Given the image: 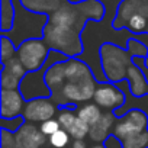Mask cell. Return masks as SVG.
Wrapping results in <instances>:
<instances>
[{"mask_svg": "<svg viewBox=\"0 0 148 148\" xmlns=\"http://www.w3.org/2000/svg\"><path fill=\"white\" fill-rule=\"evenodd\" d=\"M106 16V8L102 0H67L48 16L44 28V41L57 52L68 58L84 54L83 32L89 22L99 23Z\"/></svg>", "mask_w": 148, "mask_h": 148, "instance_id": "obj_1", "label": "cell"}, {"mask_svg": "<svg viewBox=\"0 0 148 148\" xmlns=\"http://www.w3.org/2000/svg\"><path fill=\"white\" fill-rule=\"evenodd\" d=\"M45 83L51 90V100L62 108L92 102L99 82L86 61L73 57L54 64L47 73Z\"/></svg>", "mask_w": 148, "mask_h": 148, "instance_id": "obj_2", "label": "cell"}, {"mask_svg": "<svg viewBox=\"0 0 148 148\" xmlns=\"http://www.w3.org/2000/svg\"><path fill=\"white\" fill-rule=\"evenodd\" d=\"M113 136L122 148H148V116L141 109H131L116 118Z\"/></svg>", "mask_w": 148, "mask_h": 148, "instance_id": "obj_3", "label": "cell"}, {"mask_svg": "<svg viewBox=\"0 0 148 148\" xmlns=\"http://www.w3.org/2000/svg\"><path fill=\"white\" fill-rule=\"evenodd\" d=\"M113 31H128L134 36L145 35L148 28V0H121L112 19Z\"/></svg>", "mask_w": 148, "mask_h": 148, "instance_id": "obj_4", "label": "cell"}, {"mask_svg": "<svg viewBox=\"0 0 148 148\" xmlns=\"http://www.w3.org/2000/svg\"><path fill=\"white\" fill-rule=\"evenodd\" d=\"M99 57L103 74L108 82L119 84L126 80L128 71L134 65V55L128 48L106 41L99 47Z\"/></svg>", "mask_w": 148, "mask_h": 148, "instance_id": "obj_5", "label": "cell"}, {"mask_svg": "<svg viewBox=\"0 0 148 148\" xmlns=\"http://www.w3.org/2000/svg\"><path fill=\"white\" fill-rule=\"evenodd\" d=\"M67 58L68 57H65L61 52L51 51V54L48 57V61L44 64L42 68H39L38 71L26 73V76L23 77V80L21 83V87H19V92L22 93V96L25 97L26 102L32 100V99H38V97H51V90L45 83V76H47L48 70L54 64L65 61Z\"/></svg>", "mask_w": 148, "mask_h": 148, "instance_id": "obj_6", "label": "cell"}, {"mask_svg": "<svg viewBox=\"0 0 148 148\" xmlns=\"http://www.w3.org/2000/svg\"><path fill=\"white\" fill-rule=\"evenodd\" d=\"M48 138L41 132L39 125L25 122L18 132H8L2 129V148H42Z\"/></svg>", "mask_w": 148, "mask_h": 148, "instance_id": "obj_7", "label": "cell"}, {"mask_svg": "<svg viewBox=\"0 0 148 148\" xmlns=\"http://www.w3.org/2000/svg\"><path fill=\"white\" fill-rule=\"evenodd\" d=\"M51 48L47 45V42L41 38H34L23 41L16 51L18 60L22 62L25 70L28 73L31 71H38L39 68L44 67V64L48 61V57L51 54Z\"/></svg>", "mask_w": 148, "mask_h": 148, "instance_id": "obj_8", "label": "cell"}, {"mask_svg": "<svg viewBox=\"0 0 148 148\" xmlns=\"http://www.w3.org/2000/svg\"><path fill=\"white\" fill-rule=\"evenodd\" d=\"M93 102L99 108H102L103 112H116L125 105L126 95L115 83L99 82L95 92Z\"/></svg>", "mask_w": 148, "mask_h": 148, "instance_id": "obj_9", "label": "cell"}, {"mask_svg": "<svg viewBox=\"0 0 148 148\" xmlns=\"http://www.w3.org/2000/svg\"><path fill=\"white\" fill-rule=\"evenodd\" d=\"M57 119L61 128L70 134L71 139H86L90 134V126L83 119H80L77 115V106L74 105L60 108Z\"/></svg>", "mask_w": 148, "mask_h": 148, "instance_id": "obj_10", "label": "cell"}, {"mask_svg": "<svg viewBox=\"0 0 148 148\" xmlns=\"http://www.w3.org/2000/svg\"><path fill=\"white\" fill-rule=\"evenodd\" d=\"M58 109L60 108L51 100V97H38L26 102L22 116L26 122L41 125L52 118H57Z\"/></svg>", "mask_w": 148, "mask_h": 148, "instance_id": "obj_11", "label": "cell"}, {"mask_svg": "<svg viewBox=\"0 0 148 148\" xmlns=\"http://www.w3.org/2000/svg\"><path fill=\"white\" fill-rule=\"evenodd\" d=\"M26 70L18 57L2 62V73H0V87L8 90H19L23 77L26 76Z\"/></svg>", "mask_w": 148, "mask_h": 148, "instance_id": "obj_12", "label": "cell"}, {"mask_svg": "<svg viewBox=\"0 0 148 148\" xmlns=\"http://www.w3.org/2000/svg\"><path fill=\"white\" fill-rule=\"evenodd\" d=\"M26 100L19 90H0V118L13 119L22 116Z\"/></svg>", "mask_w": 148, "mask_h": 148, "instance_id": "obj_13", "label": "cell"}, {"mask_svg": "<svg viewBox=\"0 0 148 148\" xmlns=\"http://www.w3.org/2000/svg\"><path fill=\"white\" fill-rule=\"evenodd\" d=\"M116 123V115L113 112H105L103 116L99 119L97 123L90 126V134L89 138L92 139L93 144H105L108 138L113 135Z\"/></svg>", "mask_w": 148, "mask_h": 148, "instance_id": "obj_14", "label": "cell"}, {"mask_svg": "<svg viewBox=\"0 0 148 148\" xmlns=\"http://www.w3.org/2000/svg\"><path fill=\"white\" fill-rule=\"evenodd\" d=\"M118 86H119L121 90H123V93L126 95V102H125V105H123L119 110L113 112V113L116 115V118L122 116L125 112H128V110H131V109H141V110L148 116V95H147V96H142V97H135V96H132V93H131V90H129V83H128V80H123V82L119 83Z\"/></svg>", "mask_w": 148, "mask_h": 148, "instance_id": "obj_15", "label": "cell"}, {"mask_svg": "<svg viewBox=\"0 0 148 148\" xmlns=\"http://www.w3.org/2000/svg\"><path fill=\"white\" fill-rule=\"evenodd\" d=\"M126 80L129 83V90L132 93V96L135 97H142L148 95V82L145 74L142 73V70L138 65H132L128 71Z\"/></svg>", "mask_w": 148, "mask_h": 148, "instance_id": "obj_16", "label": "cell"}, {"mask_svg": "<svg viewBox=\"0 0 148 148\" xmlns=\"http://www.w3.org/2000/svg\"><path fill=\"white\" fill-rule=\"evenodd\" d=\"M19 2L26 10L32 13L49 16L57 9H60L61 5L65 3L67 0H19Z\"/></svg>", "mask_w": 148, "mask_h": 148, "instance_id": "obj_17", "label": "cell"}, {"mask_svg": "<svg viewBox=\"0 0 148 148\" xmlns=\"http://www.w3.org/2000/svg\"><path fill=\"white\" fill-rule=\"evenodd\" d=\"M103 113H105V112L102 110V108H99L93 100L77 106V115H79L80 119H83L89 126H93L95 123H97L99 119L103 116Z\"/></svg>", "mask_w": 148, "mask_h": 148, "instance_id": "obj_18", "label": "cell"}, {"mask_svg": "<svg viewBox=\"0 0 148 148\" xmlns=\"http://www.w3.org/2000/svg\"><path fill=\"white\" fill-rule=\"evenodd\" d=\"M0 39H2V42H0V60H2V62H6L8 60L16 57V51H18V47L15 45V42L6 36L5 34H2V36H0Z\"/></svg>", "mask_w": 148, "mask_h": 148, "instance_id": "obj_19", "label": "cell"}, {"mask_svg": "<svg viewBox=\"0 0 148 148\" xmlns=\"http://www.w3.org/2000/svg\"><path fill=\"white\" fill-rule=\"evenodd\" d=\"M71 136L67 131H64L62 128L55 132L54 135H51L48 138V144L52 147V148H70V144H71Z\"/></svg>", "mask_w": 148, "mask_h": 148, "instance_id": "obj_20", "label": "cell"}, {"mask_svg": "<svg viewBox=\"0 0 148 148\" xmlns=\"http://www.w3.org/2000/svg\"><path fill=\"white\" fill-rule=\"evenodd\" d=\"M25 122L26 121L23 119V116H18V118H13V119L0 118V129L8 131V132H18Z\"/></svg>", "mask_w": 148, "mask_h": 148, "instance_id": "obj_21", "label": "cell"}, {"mask_svg": "<svg viewBox=\"0 0 148 148\" xmlns=\"http://www.w3.org/2000/svg\"><path fill=\"white\" fill-rule=\"evenodd\" d=\"M39 129H41V132H42L47 138H49L51 135H54L55 132H58V131L61 129V125H60V122H58L57 118H52V119H49V121L41 123V125H39Z\"/></svg>", "mask_w": 148, "mask_h": 148, "instance_id": "obj_22", "label": "cell"}, {"mask_svg": "<svg viewBox=\"0 0 148 148\" xmlns=\"http://www.w3.org/2000/svg\"><path fill=\"white\" fill-rule=\"evenodd\" d=\"M70 148H89L86 139H73L70 144Z\"/></svg>", "mask_w": 148, "mask_h": 148, "instance_id": "obj_23", "label": "cell"}, {"mask_svg": "<svg viewBox=\"0 0 148 148\" xmlns=\"http://www.w3.org/2000/svg\"><path fill=\"white\" fill-rule=\"evenodd\" d=\"M89 148H109V147H106V144H92V147Z\"/></svg>", "mask_w": 148, "mask_h": 148, "instance_id": "obj_24", "label": "cell"}, {"mask_svg": "<svg viewBox=\"0 0 148 148\" xmlns=\"http://www.w3.org/2000/svg\"><path fill=\"white\" fill-rule=\"evenodd\" d=\"M145 35H147V36H148V28H147V34H145Z\"/></svg>", "mask_w": 148, "mask_h": 148, "instance_id": "obj_25", "label": "cell"}]
</instances>
